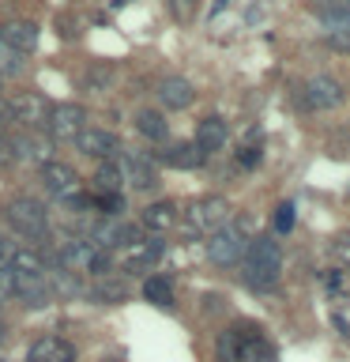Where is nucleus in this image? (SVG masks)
I'll use <instances>...</instances> for the list:
<instances>
[{"label": "nucleus", "instance_id": "1", "mask_svg": "<svg viewBox=\"0 0 350 362\" xmlns=\"http://www.w3.org/2000/svg\"><path fill=\"white\" fill-rule=\"evenodd\" d=\"M245 283L248 287H256V291H267V287H275V279H279V242H271V234L267 238H253L245 249Z\"/></svg>", "mask_w": 350, "mask_h": 362}, {"label": "nucleus", "instance_id": "2", "mask_svg": "<svg viewBox=\"0 0 350 362\" xmlns=\"http://www.w3.org/2000/svg\"><path fill=\"white\" fill-rule=\"evenodd\" d=\"M56 260H61V268L68 272V276H90V272H106L113 264V257L106 253V249H98L90 238L64 242L61 253H56Z\"/></svg>", "mask_w": 350, "mask_h": 362}, {"label": "nucleus", "instance_id": "3", "mask_svg": "<svg viewBox=\"0 0 350 362\" xmlns=\"http://www.w3.org/2000/svg\"><path fill=\"white\" fill-rule=\"evenodd\" d=\"M230 223V200L222 197H200L185 208V230L188 234H215Z\"/></svg>", "mask_w": 350, "mask_h": 362}, {"label": "nucleus", "instance_id": "4", "mask_svg": "<svg viewBox=\"0 0 350 362\" xmlns=\"http://www.w3.org/2000/svg\"><path fill=\"white\" fill-rule=\"evenodd\" d=\"M4 219H8L11 226H16L19 234H27V238H42L45 230H49L45 208H42L38 200H30V197H16V200H8Z\"/></svg>", "mask_w": 350, "mask_h": 362}, {"label": "nucleus", "instance_id": "5", "mask_svg": "<svg viewBox=\"0 0 350 362\" xmlns=\"http://www.w3.org/2000/svg\"><path fill=\"white\" fill-rule=\"evenodd\" d=\"M245 249H248V238L241 226H234V223H226L222 230H215L207 238V257L215 260V264H237V260L245 257Z\"/></svg>", "mask_w": 350, "mask_h": 362}, {"label": "nucleus", "instance_id": "6", "mask_svg": "<svg viewBox=\"0 0 350 362\" xmlns=\"http://www.w3.org/2000/svg\"><path fill=\"white\" fill-rule=\"evenodd\" d=\"M162 238H135V242H128V245H121L117 249V264L124 268V272H147L151 264H158V257H162Z\"/></svg>", "mask_w": 350, "mask_h": 362}, {"label": "nucleus", "instance_id": "7", "mask_svg": "<svg viewBox=\"0 0 350 362\" xmlns=\"http://www.w3.org/2000/svg\"><path fill=\"white\" fill-rule=\"evenodd\" d=\"M117 166H121V177H124V185H128V189H155L158 185V170L151 163V155H143V151H121Z\"/></svg>", "mask_w": 350, "mask_h": 362}, {"label": "nucleus", "instance_id": "8", "mask_svg": "<svg viewBox=\"0 0 350 362\" xmlns=\"http://www.w3.org/2000/svg\"><path fill=\"white\" fill-rule=\"evenodd\" d=\"M8 106H11V121H23L30 132L45 129V124H49V113H53V106L45 102V95H38V90H27V95L11 98Z\"/></svg>", "mask_w": 350, "mask_h": 362}, {"label": "nucleus", "instance_id": "9", "mask_svg": "<svg viewBox=\"0 0 350 362\" xmlns=\"http://www.w3.org/2000/svg\"><path fill=\"white\" fill-rule=\"evenodd\" d=\"M87 129V110L76 106V102H61L49 113V136L53 140H76L79 132Z\"/></svg>", "mask_w": 350, "mask_h": 362}, {"label": "nucleus", "instance_id": "10", "mask_svg": "<svg viewBox=\"0 0 350 362\" xmlns=\"http://www.w3.org/2000/svg\"><path fill=\"white\" fill-rule=\"evenodd\" d=\"M76 147L90 158H98V163H113V158H121L124 147L117 144V136L113 132H102V129H83L76 136Z\"/></svg>", "mask_w": 350, "mask_h": 362}, {"label": "nucleus", "instance_id": "11", "mask_svg": "<svg viewBox=\"0 0 350 362\" xmlns=\"http://www.w3.org/2000/svg\"><path fill=\"white\" fill-rule=\"evenodd\" d=\"M301 98H305L309 110H332V106L343 102V83L332 79V76H316V79H309V83L301 87Z\"/></svg>", "mask_w": 350, "mask_h": 362}, {"label": "nucleus", "instance_id": "12", "mask_svg": "<svg viewBox=\"0 0 350 362\" xmlns=\"http://www.w3.org/2000/svg\"><path fill=\"white\" fill-rule=\"evenodd\" d=\"M135 226H128L124 219H102V223H95L90 226V242H95L98 249H121V245H128V242H135Z\"/></svg>", "mask_w": 350, "mask_h": 362}, {"label": "nucleus", "instance_id": "13", "mask_svg": "<svg viewBox=\"0 0 350 362\" xmlns=\"http://www.w3.org/2000/svg\"><path fill=\"white\" fill-rule=\"evenodd\" d=\"M0 45H8V49H16V53H34V45H38V27H34L30 19L0 23Z\"/></svg>", "mask_w": 350, "mask_h": 362}, {"label": "nucleus", "instance_id": "14", "mask_svg": "<svg viewBox=\"0 0 350 362\" xmlns=\"http://www.w3.org/2000/svg\"><path fill=\"white\" fill-rule=\"evenodd\" d=\"M42 177H45V185H49L56 197H72V200H79V174H76V166H68V163H53L49 166H42Z\"/></svg>", "mask_w": 350, "mask_h": 362}, {"label": "nucleus", "instance_id": "15", "mask_svg": "<svg viewBox=\"0 0 350 362\" xmlns=\"http://www.w3.org/2000/svg\"><path fill=\"white\" fill-rule=\"evenodd\" d=\"M27 362H76V347L61 336H42L30 344Z\"/></svg>", "mask_w": 350, "mask_h": 362}, {"label": "nucleus", "instance_id": "16", "mask_svg": "<svg viewBox=\"0 0 350 362\" xmlns=\"http://www.w3.org/2000/svg\"><path fill=\"white\" fill-rule=\"evenodd\" d=\"M11 147H16V158H27V163H38V166L53 163V140H49V136H42V132L16 136Z\"/></svg>", "mask_w": 350, "mask_h": 362}, {"label": "nucleus", "instance_id": "17", "mask_svg": "<svg viewBox=\"0 0 350 362\" xmlns=\"http://www.w3.org/2000/svg\"><path fill=\"white\" fill-rule=\"evenodd\" d=\"M11 276H16V272H11ZM16 294L27 305L38 310V305H49L53 302V283L45 279V276H16Z\"/></svg>", "mask_w": 350, "mask_h": 362}, {"label": "nucleus", "instance_id": "18", "mask_svg": "<svg viewBox=\"0 0 350 362\" xmlns=\"http://www.w3.org/2000/svg\"><path fill=\"white\" fill-rule=\"evenodd\" d=\"M192 98H196V90H192V83L181 79V76H169V79L158 83V102L169 106V110H188Z\"/></svg>", "mask_w": 350, "mask_h": 362}, {"label": "nucleus", "instance_id": "19", "mask_svg": "<svg viewBox=\"0 0 350 362\" xmlns=\"http://www.w3.org/2000/svg\"><path fill=\"white\" fill-rule=\"evenodd\" d=\"M237 332H241V362H275V347L253 325H237Z\"/></svg>", "mask_w": 350, "mask_h": 362}, {"label": "nucleus", "instance_id": "20", "mask_svg": "<svg viewBox=\"0 0 350 362\" xmlns=\"http://www.w3.org/2000/svg\"><path fill=\"white\" fill-rule=\"evenodd\" d=\"M226 140H230V132H226V121L222 117H203L200 129H196V147L203 155L207 151H222Z\"/></svg>", "mask_w": 350, "mask_h": 362}, {"label": "nucleus", "instance_id": "21", "mask_svg": "<svg viewBox=\"0 0 350 362\" xmlns=\"http://www.w3.org/2000/svg\"><path fill=\"white\" fill-rule=\"evenodd\" d=\"M143 226H147V230H155V234H162V230H169V226H177V204H169V200L151 204V208L143 211Z\"/></svg>", "mask_w": 350, "mask_h": 362}, {"label": "nucleus", "instance_id": "22", "mask_svg": "<svg viewBox=\"0 0 350 362\" xmlns=\"http://www.w3.org/2000/svg\"><path fill=\"white\" fill-rule=\"evenodd\" d=\"M162 163L177 166V170H196V166H203V151L196 144H174L169 151H162Z\"/></svg>", "mask_w": 350, "mask_h": 362}, {"label": "nucleus", "instance_id": "23", "mask_svg": "<svg viewBox=\"0 0 350 362\" xmlns=\"http://www.w3.org/2000/svg\"><path fill=\"white\" fill-rule=\"evenodd\" d=\"M16 276H45V260L38 249H16V257H11L8 264Z\"/></svg>", "mask_w": 350, "mask_h": 362}, {"label": "nucleus", "instance_id": "24", "mask_svg": "<svg viewBox=\"0 0 350 362\" xmlns=\"http://www.w3.org/2000/svg\"><path fill=\"white\" fill-rule=\"evenodd\" d=\"M135 129H140L147 140H166L169 124H166V117L158 110H140V113H135Z\"/></svg>", "mask_w": 350, "mask_h": 362}, {"label": "nucleus", "instance_id": "25", "mask_svg": "<svg viewBox=\"0 0 350 362\" xmlns=\"http://www.w3.org/2000/svg\"><path fill=\"white\" fill-rule=\"evenodd\" d=\"M90 298L102 302V305H117L128 298V287H124L121 279H98L95 287H90Z\"/></svg>", "mask_w": 350, "mask_h": 362}, {"label": "nucleus", "instance_id": "26", "mask_svg": "<svg viewBox=\"0 0 350 362\" xmlns=\"http://www.w3.org/2000/svg\"><path fill=\"white\" fill-rule=\"evenodd\" d=\"M143 298L155 302V305H174V283L162 279V276H151L143 283Z\"/></svg>", "mask_w": 350, "mask_h": 362}, {"label": "nucleus", "instance_id": "27", "mask_svg": "<svg viewBox=\"0 0 350 362\" xmlns=\"http://www.w3.org/2000/svg\"><path fill=\"white\" fill-rule=\"evenodd\" d=\"M215 351H219V362H241V332L226 328L219 336V344H215Z\"/></svg>", "mask_w": 350, "mask_h": 362}, {"label": "nucleus", "instance_id": "28", "mask_svg": "<svg viewBox=\"0 0 350 362\" xmlns=\"http://www.w3.org/2000/svg\"><path fill=\"white\" fill-rule=\"evenodd\" d=\"M316 16H320L327 27L332 23H343V19H350V0H316Z\"/></svg>", "mask_w": 350, "mask_h": 362}, {"label": "nucleus", "instance_id": "29", "mask_svg": "<svg viewBox=\"0 0 350 362\" xmlns=\"http://www.w3.org/2000/svg\"><path fill=\"white\" fill-rule=\"evenodd\" d=\"M95 181L102 185V192H121L124 177H121V166H117V158H113V163H98V174H95Z\"/></svg>", "mask_w": 350, "mask_h": 362}, {"label": "nucleus", "instance_id": "30", "mask_svg": "<svg viewBox=\"0 0 350 362\" xmlns=\"http://www.w3.org/2000/svg\"><path fill=\"white\" fill-rule=\"evenodd\" d=\"M327 42H332L335 49L350 53V19H343V23H332V27H327Z\"/></svg>", "mask_w": 350, "mask_h": 362}, {"label": "nucleus", "instance_id": "31", "mask_svg": "<svg viewBox=\"0 0 350 362\" xmlns=\"http://www.w3.org/2000/svg\"><path fill=\"white\" fill-rule=\"evenodd\" d=\"M98 208L106 211V219H121V215H124V197H121V192H102Z\"/></svg>", "mask_w": 350, "mask_h": 362}, {"label": "nucleus", "instance_id": "32", "mask_svg": "<svg viewBox=\"0 0 350 362\" xmlns=\"http://www.w3.org/2000/svg\"><path fill=\"white\" fill-rule=\"evenodd\" d=\"M23 53L16 49H8V45H0V72H8V76H19L23 72V61H19Z\"/></svg>", "mask_w": 350, "mask_h": 362}, {"label": "nucleus", "instance_id": "33", "mask_svg": "<svg viewBox=\"0 0 350 362\" xmlns=\"http://www.w3.org/2000/svg\"><path fill=\"white\" fill-rule=\"evenodd\" d=\"M271 226H275V234H286L294 226V204H279V208H275V223H271Z\"/></svg>", "mask_w": 350, "mask_h": 362}, {"label": "nucleus", "instance_id": "34", "mask_svg": "<svg viewBox=\"0 0 350 362\" xmlns=\"http://www.w3.org/2000/svg\"><path fill=\"white\" fill-rule=\"evenodd\" d=\"M109 79H113L109 68H95V72L83 76V87H87V90H102V87H109Z\"/></svg>", "mask_w": 350, "mask_h": 362}, {"label": "nucleus", "instance_id": "35", "mask_svg": "<svg viewBox=\"0 0 350 362\" xmlns=\"http://www.w3.org/2000/svg\"><path fill=\"white\" fill-rule=\"evenodd\" d=\"M169 11H174L181 23H188L192 16H196V0H169Z\"/></svg>", "mask_w": 350, "mask_h": 362}, {"label": "nucleus", "instance_id": "36", "mask_svg": "<svg viewBox=\"0 0 350 362\" xmlns=\"http://www.w3.org/2000/svg\"><path fill=\"white\" fill-rule=\"evenodd\" d=\"M11 294H16V276H11V268H0V302Z\"/></svg>", "mask_w": 350, "mask_h": 362}, {"label": "nucleus", "instance_id": "37", "mask_svg": "<svg viewBox=\"0 0 350 362\" xmlns=\"http://www.w3.org/2000/svg\"><path fill=\"white\" fill-rule=\"evenodd\" d=\"M16 163V147H11L8 136H0V166H11Z\"/></svg>", "mask_w": 350, "mask_h": 362}, {"label": "nucleus", "instance_id": "38", "mask_svg": "<svg viewBox=\"0 0 350 362\" xmlns=\"http://www.w3.org/2000/svg\"><path fill=\"white\" fill-rule=\"evenodd\" d=\"M237 163H241V166H256L260 163V147H241V151H237Z\"/></svg>", "mask_w": 350, "mask_h": 362}, {"label": "nucleus", "instance_id": "39", "mask_svg": "<svg viewBox=\"0 0 350 362\" xmlns=\"http://www.w3.org/2000/svg\"><path fill=\"white\" fill-rule=\"evenodd\" d=\"M11 257H16V245H11L8 238L0 234V268H8V264H11Z\"/></svg>", "mask_w": 350, "mask_h": 362}, {"label": "nucleus", "instance_id": "40", "mask_svg": "<svg viewBox=\"0 0 350 362\" xmlns=\"http://www.w3.org/2000/svg\"><path fill=\"white\" fill-rule=\"evenodd\" d=\"M203 310H207V313H219V310H222V298H203Z\"/></svg>", "mask_w": 350, "mask_h": 362}, {"label": "nucleus", "instance_id": "41", "mask_svg": "<svg viewBox=\"0 0 350 362\" xmlns=\"http://www.w3.org/2000/svg\"><path fill=\"white\" fill-rule=\"evenodd\" d=\"M8 117H11V106H8V98L0 95V121H8Z\"/></svg>", "mask_w": 350, "mask_h": 362}, {"label": "nucleus", "instance_id": "42", "mask_svg": "<svg viewBox=\"0 0 350 362\" xmlns=\"http://www.w3.org/2000/svg\"><path fill=\"white\" fill-rule=\"evenodd\" d=\"M339 249H343V257H350V242H339Z\"/></svg>", "mask_w": 350, "mask_h": 362}, {"label": "nucleus", "instance_id": "43", "mask_svg": "<svg viewBox=\"0 0 350 362\" xmlns=\"http://www.w3.org/2000/svg\"><path fill=\"white\" fill-rule=\"evenodd\" d=\"M4 336H8V328H4V321H0V344H4Z\"/></svg>", "mask_w": 350, "mask_h": 362}, {"label": "nucleus", "instance_id": "44", "mask_svg": "<svg viewBox=\"0 0 350 362\" xmlns=\"http://www.w3.org/2000/svg\"><path fill=\"white\" fill-rule=\"evenodd\" d=\"M0 362H4V358H0Z\"/></svg>", "mask_w": 350, "mask_h": 362}]
</instances>
